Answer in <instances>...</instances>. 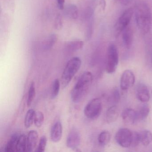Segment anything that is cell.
<instances>
[{"label":"cell","mask_w":152,"mask_h":152,"mask_svg":"<svg viewBox=\"0 0 152 152\" xmlns=\"http://www.w3.org/2000/svg\"><path fill=\"white\" fill-rule=\"evenodd\" d=\"M135 20L137 26L144 34L148 33L152 25V15L148 5L144 2L137 4L135 10Z\"/></svg>","instance_id":"1"},{"label":"cell","mask_w":152,"mask_h":152,"mask_svg":"<svg viewBox=\"0 0 152 152\" xmlns=\"http://www.w3.org/2000/svg\"><path fill=\"white\" fill-rule=\"evenodd\" d=\"M93 81V75L91 72H83L79 77L71 92V99L73 102H80L88 91Z\"/></svg>","instance_id":"2"},{"label":"cell","mask_w":152,"mask_h":152,"mask_svg":"<svg viewBox=\"0 0 152 152\" xmlns=\"http://www.w3.org/2000/svg\"><path fill=\"white\" fill-rule=\"evenodd\" d=\"M81 64V60L78 57H73L68 61L61 76V84L63 88L68 86L80 70Z\"/></svg>","instance_id":"3"},{"label":"cell","mask_w":152,"mask_h":152,"mask_svg":"<svg viewBox=\"0 0 152 152\" xmlns=\"http://www.w3.org/2000/svg\"><path fill=\"white\" fill-rule=\"evenodd\" d=\"M119 52L116 45L111 43L108 46L107 50L106 71L108 73L115 72L119 64Z\"/></svg>","instance_id":"4"},{"label":"cell","mask_w":152,"mask_h":152,"mask_svg":"<svg viewBox=\"0 0 152 152\" xmlns=\"http://www.w3.org/2000/svg\"><path fill=\"white\" fill-rule=\"evenodd\" d=\"M102 104L99 98L91 99L85 106L84 113L85 116L90 119H95L101 113Z\"/></svg>","instance_id":"5"},{"label":"cell","mask_w":152,"mask_h":152,"mask_svg":"<svg viewBox=\"0 0 152 152\" xmlns=\"http://www.w3.org/2000/svg\"><path fill=\"white\" fill-rule=\"evenodd\" d=\"M133 13V9L129 8L125 10L121 15L115 25V30L116 35L121 34L124 29L129 26Z\"/></svg>","instance_id":"6"},{"label":"cell","mask_w":152,"mask_h":152,"mask_svg":"<svg viewBox=\"0 0 152 152\" xmlns=\"http://www.w3.org/2000/svg\"><path fill=\"white\" fill-rule=\"evenodd\" d=\"M132 132L127 128L120 129L115 134V141L117 144L124 148H128L131 146Z\"/></svg>","instance_id":"7"},{"label":"cell","mask_w":152,"mask_h":152,"mask_svg":"<svg viewBox=\"0 0 152 152\" xmlns=\"http://www.w3.org/2000/svg\"><path fill=\"white\" fill-rule=\"evenodd\" d=\"M135 82V76L132 71L126 70L122 74L120 80V87L123 91L131 88Z\"/></svg>","instance_id":"8"},{"label":"cell","mask_w":152,"mask_h":152,"mask_svg":"<svg viewBox=\"0 0 152 152\" xmlns=\"http://www.w3.org/2000/svg\"><path fill=\"white\" fill-rule=\"evenodd\" d=\"M81 143V136L80 132L76 129H73L69 132L66 139L67 147L71 149H78Z\"/></svg>","instance_id":"9"},{"label":"cell","mask_w":152,"mask_h":152,"mask_svg":"<svg viewBox=\"0 0 152 152\" xmlns=\"http://www.w3.org/2000/svg\"><path fill=\"white\" fill-rule=\"evenodd\" d=\"M39 134L35 130H31L26 137V152L35 151L38 144Z\"/></svg>","instance_id":"10"},{"label":"cell","mask_w":152,"mask_h":152,"mask_svg":"<svg viewBox=\"0 0 152 152\" xmlns=\"http://www.w3.org/2000/svg\"><path fill=\"white\" fill-rule=\"evenodd\" d=\"M122 118L126 124H134L138 122L137 111L132 108H126L122 113Z\"/></svg>","instance_id":"11"},{"label":"cell","mask_w":152,"mask_h":152,"mask_svg":"<svg viewBox=\"0 0 152 152\" xmlns=\"http://www.w3.org/2000/svg\"><path fill=\"white\" fill-rule=\"evenodd\" d=\"M63 128L62 123L60 121L55 123L50 130V137L54 142H59L62 138Z\"/></svg>","instance_id":"12"},{"label":"cell","mask_w":152,"mask_h":152,"mask_svg":"<svg viewBox=\"0 0 152 152\" xmlns=\"http://www.w3.org/2000/svg\"><path fill=\"white\" fill-rule=\"evenodd\" d=\"M121 34L124 45L126 48L129 49L132 46L134 39L133 30L131 27L128 26L123 31Z\"/></svg>","instance_id":"13"},{"label":"cell","mask_w":152,"mask_h":152,"mask_svg":"<svg viewBox=\"0 0 152 152\" xmlns=\"http://www.w3.org/2000/svg\"><path fill=\"white\" fill-rule=\"evenodd\" d=\"M137 96L143 103H146L150 99V95L147 87L144 84H139L137 88Z\"/></svg>","instance_id":"14"},{"label":"cell","mask_w":152,"mask_h":152,"mask_svg":"<svg viewBox=\"0 0 152 152\" xmlns=\"http://www.w3.org/2000/svg\"><path fill=\"white\" fill-rule=\"evenodd\" d=\"M120 111L119 108L116 106L111 107L107 109L106 114V120L108 124L115 122L119 117Z\"/></svg>","instance_id":"15"},{"label":"cell","mask_w":152,"mask_h":152,"mask_svg":"<svg viewBox=\"0 0 152 152\" xmlns=\"http://www.w3.org/2000/svg\"><path fill=\"white\" fill-rule=\"evenodd\" d=\"M64 15L71 19H77L78 17V9L77 6L73 4H70L65 7L64 9Z\"/></svg>","instance_id":"16"},{"label":"cell","mask_w":152,"mask_h":152,"mask_svg":"<svg viewBox=\"0 0 152 152\" xmlns=\"http://www.w3.org/2000/svg\"><path fill=\"white\" fill-rule=\"evenodd\" d=\"M57 35L55 34H50L43 42L42 48L45 50L51 49L57 41Z\"/></svg>","instance_id":"17"},{"label":"cell","mask_w":152,"mask_h":152,"mask_svg":"<svg viewBox=\"0 0 152 152\" xmlns=\"http://www.w3.org/2000/svg\"><path fill=\"white\" fill-rule=\"evenodd\" d=\"M84 46V42L81 40L69 42L66 45V49L69 52H75L81 49Z\"/></svg>","instance_id":"18"},{"label":"cell","mask_w":152,"mask_h":152,"mask_svg":"<svg viewBox=\"0 0 152 152\" xmlns=\"http://www.w3.org/2000/svg\"><path fill=\"white\" fill-rule=\"evenodd\" d=\"M87 23L86 31H85V39L89 41L91 39L94 32V17L86 21Z\"/></svg>","instance_id":"19"},{"label":"cell","mask_w":152,"mask_h":152,"mask_svg":"<svg viewBox=\"0 0 152 152\" xmlns=\"http://www.w3.org/2000/svg\"><path fill=\"white\" fill-rule=\"evenodd\" d=\"M137 112L138 121H143L146 119L150 112V107L147 104H145L141 107Z\"/></svg>","instance_id":"20"},{"label":"cell","mask_w":152,"mask_h":152,"mask_svg":"<svg viewBox=\"0 0 152 152\" xmlns=\"http://www.w3.org/2000/svg\"><path fill=\"white\" fill-rule=\"evenodd\" d=\"M140 142L143 145L147 146L152 141V133L148 130H144L140 133Z\"/></svg>","instance_id":"21"},{"label":"cell","mask_w":152,"mask_h":152,"mask_svg":"<svg viewBox=\"0 0 152 152\" xmlns=\"http://www.w3.org/2000/svg\"><path fill=\"white\" fill-rule=\"evenodd\" d=\"M35 111L34 109H29L26 115L24 120V126L26 129L30 128L34 122Z\"/></svg>","instance_id":"22"},{"label":"cell","mask_w":152,"mask_h":152,"mask_svg":"<svg viewBox=\"0 0 152 152\" xmlns=\"http://www.w3.org/2000/svg\"><path fill=\"white\" fill-rule=\"evenodd\" d=\"M111 134L108 131H104L102 132L99 135L98 140L99 143L102 145H106L110 142L111 140Z\"/></svg>","instance_id":"23"},{"label":"cell","mask_w":152,"mask_h":152,"mask_svg":"<svg viewBox=\"0 0 152 152\" xmlns=\"http://www.w3.org/2000/svg\"><path fill=\"white\" fill-rule=\"evenodd\" d=\"M61 82L58 79H56L53 81L51 86L50 97L52 99L56 98L59 93Z\"/></svg>","instance_id":"24"},{"label":"cell","mask_w":152,"mask_h":152,"mask_svg":"<svg viewBox=\"0 0 152 152\" xmlns=\"http://www.w3.org/2000/svg\"><path fill=\"white\" fill-rule=\"evenodd\" d=\"M36 93V89H35V83L32 81L31 83L30 88L28 91V96L27 98V105L28 107H30L31 105Z\"/></svg>","instance_id":"25"},{"label":"cell","mask_w":152,"mask_h":152,"mask_svg":"<svg viewBox=\"0 0 152 152\" xmlns=\"http://www.w3.org/2000/svg\"><path fill=\"white\" fill-rule=\"evenodd\" d=\"M44 120V114L41 111L35 112L34 118V123L38 128H40L43 124Z\"/></svg>","instance_id":"26"},{"label":"cell","mask_w":152,"mask_h":152,"mask_svg":"<svg viewBox=\"0 0 152 152\" xmlns=\"http://www.w3.org/2000/svg\"><path fill=\"white\" fill-rule=\"evenodd\" d=\"M47 144V138L46 136H42L40 139L39 145L35 151L38 152H44Z\"/></svg>","instance_id":"27"},{"label":"cell","mask_w":152,"mask_h":152,"mask_svg":"<svg viewBox=\"0 0 152 152\" xmlns=\"http://www.w3.org/2000/svg\"><path fill=\"white\" fill-rule=\"evenodd\" d=\"M54 27L58 31L61 30L63 27V18L62 15L58 14L57 15L54 21Z\"/></svg>","instance_id":"28"},{"label":"cell","mask_w":152,"mask_h":152,"mask_svg":"<svg viewBox=\"0 0 152 152\" xmlns=\"http://www.w3.org/2000/svg\"><path fill=\"white\" fill-rule=\"evenodd\" d=\"M140 143V134L137 132H132V140L131 146L136 147Z\"/></svg>","instance_id":"29"},{"label":"cell","mask_w":152,"mask_h":152,"mask_svg":"<svg viewBox=\"0 0 152 152\" xmlns=\"http://www.w3.org/2000/svg\"><path fill=\"white\" fill-rule=\"evenodd\" d=\"M113 98L115 103H118L121 99V95L119 89L115 88L113 91Z\"/></svg>","instance_id":"30"},{"label":"cell","mask_w":152,"mask_h":152,"mask_svg":"<svg viewBox=\"0 0 152 152\" xmlns=\"http://www.w3.org/2000/svg\"><path fill=\"white\" fill-rule=\"evenodd\" d=\"M65 0H57V6L59 10H64Z\"/></svg>","instance_id":"31"},{"label":"cell","mask_w":152,"mask_h":152,"mask_svg":"<svg viewBox=\"0 0 152 152\" xmlns=\"http://www.w3.org/2000/svg\"><path fill=\"white\" fill-rule=\"evenodd\" d=\"M99 4L103 11H104L106 6L105 0H99Z\"/></svg>","instance_id":"32"},{"label":"cell","mask_w":152,"mask_h":152,"mask_svg":"<svg viewBox=\"0 0 152 152\" xmlns=\"http://www.w3.org/2000/svg\"><path fill=\"white\" fill-rule=\"evenodd\" d=\"M120 2L123 6H127L131 3L133 0H120Z\"/></svg>","instance_id":"33"},{"label":"cell","mask_w":152,"mask_h":152,"mask_svg":"<svg viewBox=\"0 0 152 152\" xmlns=\"http://www.w3.org/2000/svg\"></svg>","instance_id":"34"}]
</instances>
